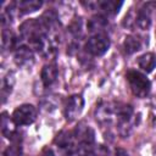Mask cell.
<instances>
[{"label":"cell","mask_w":156,"mask_h":156,"mask_svg":"<svg viewBox=\"0 0 156 156\" xmlns=\"http://www.w3.org/2000/svg\"><path fill=\"white\" fill-rule=\"evenodd\" d=\"M11 118L16 126H29L37 118V108L30 104H23L13 111Z\"/></svg>","instance_id":"277c9868"},{"label":"cell","mask_w":156,"mask_h":156,"mask_svg":"<svg viewBox=\"0 0 156 156\" xmlns=\"http://www.w3.org/2000/svg\"><path fill=\"white\" fill-rule=\"evenodd\" d=\"M123 49L126 54L132 55L141 49V41L136 35H128L123 41Z\"/></svg>","instance_id":"2e32d148"},{"label":"cell","mask_w":156,"mask_h":156,"mask_svg":"<svg viewBox=\"0 0 156 156\" xmlns=\"http://www.w3.org/2000/svg\"><path fill=\"white\" fill-rule=\"evenodd\" d=\"M133 107L116 101H101L95 110V118L101 124L116 123L119 133L126 136L130 133L133 121Z\"/></svg>","instance_id":"6da1fadb"},{"label":"cell","mask_w":156,"mask_h":156,"mask_svg":"<svg viewBox=\"0 0 156 156\" xmlns=\"http://www.w3.org/2000/svg\"><path fill=\"white\" fill-rule=\"evenodd\" d=\"M154 2H146L135 12V26L143 30H147L151 26V10Z\"/></svg>","instance_id":"52a82bcc"},{"label":"cell","mask_w":156,"mask_h":156,"mask_svg":"<svg viewBox=\"0 0 156 156\" xmlns=\"http://www.w3.org/2000/svg\"><path fill=\"white\" fill-rule=\"evenodd\" d=\"M15 83V74L12 72H9L1 80V94H2V99L5 101V98L11 93L12 87Z\"/></svg>","instance_id":"e0dca14e"},{"label":"cell","mask_w":156,"mask_h":156,"mask_svg":"<svg viewBox=\"0 0 156 156\" xmlns=\"http://www.w3.org/2000/svg\"><path fill=\"white\" fill-rule=\"evenodd\" d=\"M15 62L17 63V66L20 67H30L34 62V55H33V50L30 46H26V45H21L18 48H16L15 51Z\"/></svg>","instance_id":"ba28073f"},{"label":"cell","mask_w":156,"mask_h":156,"mask_svg":"<svg viewBox=\"0 0 156 156\" xmlns=\"http://www.w3.org/2000/svg\"><path fill=\"white\" fill-rule=\"evenodd\" d=\"M116 156H128V154L122 149H117L116 150Z\"/></svg>","instance_id":"44dd1931"},{"label":"cell","mask_w":156,"mask_h":156,"mask_svg":"<svg viewBox=\"0 0 156 156\" xmlns=\"http://www.w3.org/2000/svg\"><path fill=\"white\" fill-rule=\"evenodd\" d=\"M22 155H23L22 154V147L18 144L9 146L4 152V156H22Z\"/></svg>","instance_id":"ffe728a7"},{"label":"cell","mask_w":156,"mask_h":156,"mask_svg":"<svg viewBox=\"0 0 156 156\" xmlns=\"http://www.w3.org/2000/svg\"><path fill=\"white\" fill-rule=\"evenodd\" d=\"M16 44H17L16 35L10 29H4L2 30V48L7 50H12L16 48Z\"/></svg>","instance_id":"ac0fdd59"},{"label":"cell","mask_w":156,"mask_h":156,"mask_svg":"<svg viewBox=\"0 0 156 156\" xmlns=\"http://www.w3.org/2000/svg\"><path fill=\"white\" fill-rule=\"evenodd\" d=\"M72 132L77 140V145L78 144H93L94 145L95 134H94V130L88 124L79 123Z\"/></svg>","instance_id":"9c48e42d"},{"label":"cell","mask_w":156,"mask_h":156,"mask_svg":"<svg viewBox=\"0 0 156 156\" xmlns=\"http://www.w3.org/2000/svg\"><path fill=\"white\" fill-rule=\"evenodd\" d=\"M84 107V99L82 95H72L67 99L65 104V117L67 121L76 119L83 111Z\"/></svg>","instance_id":"8992f818"},{"label":"cell","mask_w":156,"mask_h":156,"mask_svg":"<svg viewBox=\"0 0 156 156\" xmlns=\"http://www.w3.org/2000/svg\"><path fill=\"white\" fill-rule=\"evenodd\" d=\"M138 65L139 67L146 72L150 73L154 71V68L156 67V56L154 52H145L141 56L138 57Z\"/></svg>","instance_id":"5bb4252c"},{"label":"cell","mask_w":156,"mask_h":156,"mask_svg":"<svg viewBox=\"0 0 156 156\" xmlns=\"http://www.w3.org/2000/svg\"><path fill=\"white\" fill-rule=\"evenodd\" d=\"M154 104H155V107H156V96H155V99H154Z\"/></svg>","instance_id":"603a6c76"},{"label":"cell","mask_w":156,"mask_h":156,"mask_svg":"<svg viewBox=\"0 0 156 156\" xmlns=\"http://www.w3.org/2000/svg\"><path fill=\"white\" fill-rule=\"evenodd\" d=\"M108 48H110V38L105 32L93 34L84 45L85 51L93 56L104 55L108 50Z\"/></svg>","instance_id":"3957f363"},{"label":"cell","mask_w":156,"mask_h":156,"mask_svg":"<svg viewBox=\"0 0 156 156\" xmlns=\"http://www.w3.org/2000/svg\"><path fill=\"white\" fill-rule=\"evenodd\" d=\"M41 5H43V2L38 1V0H22V1L15 2V7L20 15L34 12V11L39 10L41 7Z\"/></svg>","instance_id":"7c38bea8"},{"label":"cell","mask_w":156,"mask_h":156,"mask_svg":"<svg viewBox=\"0 0 156 156\" xmlns=\"http://www.w3.org/2000/svg\"><path fill=\"white\" fill-rule=\"evenodd\" d=\"M55 144L62 156H74L77 150V140L73 132H61L56 139Z\"/></svg>","instance_id":"5b68a950"},{"label":"cell","mask_w":156,"mask_h":156,"mask_svg":"<svg viewBox=\"0 0 156 156\" xmlns=\"http://www.w3.org/2000/svg\"><path fill=\"white\" fill-rule=\"evenodd\" d=\"M57 76H58V69H57L56 65L55 63H49V65H45L43 67L40 79H41V82L45 87H50L56 82Z\"/></svg>","instance_id":"8fae6325"},{"label":"cell","mask_w":156,"mask_h":156,"mask_svg":"<svg viewBox=\"0 0 156 156\" xmlns=\"http://www.w3.org/2000/svg\"><path fill=\"white\" fill-rule=\"evenodd\" d=\"M15 126L16 124L12 121V118H10L6 112H2V115H1V133L4 136H6L7 139H10L12 141L18 140V133H17Z\"/></svg>","instance_id":"30bf717a"},{"label":"cell","mask_w":156,"mask_h":156,"mask_svg":"<svg viewBox=\"0 0 156 156\" xmlns=\"http://www.w3.org/2000/svg\"><path fill=\"white\" fill-rule=\"evenodd\" d=\"M46 156H54V155H52V152L49 150V155H46Z\"/></svg>","instance_id":"7402d4cb"},{"label":"cell","mask_w":156,"mask_h":156,"mask_svg":"<svg viewBox=\"0 0 156 156\" xmlns=\"http://www.w3.org/2000/svg\"><path fill=\"white\" fill-rule=\"evenodd\" d=\"M106 26H107V20L102 15H95V16H93L88 21V23H87L88 30L94 32V34L95 33H102V29Z\"/></svg>","instance_id":"9a60e30c"},{"label":"cell","mask_w":156,"mask_h":156,"mask_svg":"<svg viewBox=\"0 0 156 156\" xmlns=\"http://www.w3.org/2000/svg\"><path fill=\"white\" fill-rule=\"evenodd\" d=\"M126 79L129 83L132 93L136 98H140V99L146 98V95L150 93L151 83L144 73L136 69H129L126 73Z\"/></svg>","instance_id":"7a4b0ae2"},{"label":"cell","mask_w":156,"mask_h":156,"mask_svg":"<svg viewBox=\"0 0 156 156\" xmlns=\"http://www.w3.org/2000/svg\"><path fill=\"white\" fill-rule=\"evenodd\" d=\"M68 30H69V33H71L74 38H79V37L82 35V20L78 18V20L73 21V22L71 23Z\"/></svg>","instance_id":"d6986e66"},{"label":"cell","mask_w":156,"mask_h":156,"mask_svg":"<svg viewBox=\"0 0 156 156\" xmlns=\"http://www.w3.org/2000/svg\"><path fill=\"white\" fill-rule=\"evenodd\" d=\"M94 5H95L98 9L102 10L104 13L113 16V15L118 13V11H119V9L122 7L123 2H122V1H113V0H104V1L94 2Z\"/></svg>","instance_id":"4fadbf2b"}]
</instances>
